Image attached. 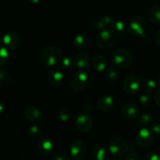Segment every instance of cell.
Segmentation results:
<instances>
[{
	"mask_svg": "<svg viewBox=\"0 0 160 160\" xmlns=\"http://www.w3.org/2000/svg\"><path fill=\"white\" fill-rule=\"evenodd\" d=\"M139 114H140V109L135 104H127L122 109V115L125 119H128V120H133V119H137L138 118Z\"/></svg>",
	"mask_w": 160,
	"mask_h": 160,
	"instance_id": "13",
	"label": "cell"
},
{
	"mask_svg": "<svg viewBox=\"0 0 160 160\" xmlns=\"http://www.w3.org/2000/svg\"><path fill=\"white\" fill-rule=\"evenodd\" d=\"M145 160H160V156L155 151H150L149 152L147 153Z\"/></svg>",
	"mask_w": 160,
	"mask_h": 160,
	"instance_id": "33",
	"label": "cell"
},
{
	"mask_svg": "<svg viewBox=\"0 0 160 160\" xmlns=\"http://www.w3.org/2000/svg\"><path fill=\"white\" fill-rule=\"evenodd\" d=\"M9 58V53L8 49L0 46V67L4 66L8 62Z\"/></svg>",
	"mask_w": 160,
	"mask_h": 160,
	"instance_id": "30",
	"label": "cell"
},
{
	"mask_svg": "<svg viewBox=\"0 0 160 160\" xmlns=\"http://www.w3.org/2000/svg\"><path fill=\"white\" fill-rule=\"evenodd\" d=\"M53 158H54V160H70L68 155L62 152H56Z\"/></svg>",
	"mask_w": 160,
	"mask_h": 160,
	"instance_id": "34",
	"label": "cell"
},
{
	"mask_svg": "<svg viewBox=\"0 0 160 160\" xmlns=\"http://www.w3.org/2000/svg\"><path fill=\"white\" fill-rule=\"evenodd\" d=\"M158 84H159V86H160V76H159V79H158Z\"/></svg>",
	"mask_w": 160,
	"mask_h": 160,
	"instance_id": "41",
	"label": "cell"
},
{
	"mask_svg": "<svg viewBox=\"0 0 160 160\" xmlns=\"http://www.w3.org/2000/svg\"><path fill=\"white\" fill-rule=\"evenodd\" d=\"M112 17L109 15H100L94 17L92 20L93 26L99 31L105 30L106 27L109 26L112 22Z\"/></svg>",
	"mask_w": 160,
	"mask_h": 160,
	"instance_id": "16",
	"label": "cell"
},
{
	"mask_svg": "<svg viewBox=\"0 0 160 160\" xmlns=\"http://www.w3.org/2000/svg\"><path fill=\"white\" fill-rule=\"evenodd\" d=\"M98 108L102 111H109L113 108L114 99L111 96L106 95L100 97L97 102Z\"/></svg>",
	"mask_w": 160,
	"mask_h": 160,
	"instance_id": "17",
	"label": "cell"
},
{
	"mask_svg": "<svg viewBox=\"0 0 160 160\" xmlns=\"http://www.w3.org/2000/svg\"><path fill=\"white\" fill-rule=\"evenodd\" d=\"M92 64L94 69L98 72H103L106 69L107 66V61L106 57L101 54H96L93 57L92 61Z\"/></svg>",
	"mask_w": 160,
	"mask_h": 160,
	"instance_id": "20",
	"label": "cell"
},
{
	"mask_svg": "<svg viewBox=\"0 0 160 160\" xmlns=\"http://www.w3.org/2000/svg\"><path fill=\"white\" fill-rule=\"evenodd\" d=\"M146 20L142 17H134L129 24V31L134 36L145 37V31L146 28Z\"/></svg>",
	"mask_w": 160,
	"mask_h": 160,
	"instance_id": "8",
	"label": "cell"
},
{
	"mask_svg": "<svg viewBox=\"0 0 160 160\" xmlns=\"http://www.w3.org/2000/svg\"><path fill=\"white\" fill-rule=\"evenodd\" d=\"M141 86L140 77L135 75H129L123 79V90L129 94H134L138 91Z\"/></svg>",
	"mask_w": 160,
	"mask_h": 160,
	"instance_id": "9",
	"label": "cell"
},
{
	"mask_svg": "<svg viewBox=\"0 0 160 160\" xmlns=\"http://www.w3.org/2000/svg\"><path fill=\"white\" fill-rule=\"evenodd\" d=\"M112 61L115 67L119 68H128L132 64L133 56L126 49H119L112 54Z\"/></svg>",
	"mask_w": 160,
	"mask_h": 160,
	"instance_id": "2",
	"label": "cell"
},
{
	"mask_svg": "<svg viewBox=\"0 0 160 160\" xmlns=\"http://www.w3.org/2000/svg\"><path fill=\"white\" fill-rule=\"evenodd\" d=\"M155 39H156V43L160 46V30L156 33V35H155Z\"/></svg>",
	"mask_w": 160,
	"mask_h": 160,
	"instance_id": "38",
	"label": "cell"
},
{
	"mask_svg": "<svg viewBox=\"0 0 160 160\" xmlns=\"http://www.w3.org/2000/svg\"><path fill=\"white\" fill-rule=\"evenodd\" d=\"M55 147L54 142L48 136H42L38 143V148L42 155H49L53 152Z\"/></svg>",
	"mask_w": 160,
	"mask_h": 160,
	"instance_id": "12",
	"label": "cell"
},
{
	"mask_svg": "<svg viewBox=\"0 0 160 160\" xmlns=\"http://www.w3.org/2000/svg\"><path fill=\"white\" fill-rule=\"evenodd\" d=\"M152 120L153 118L151 115L148 113H144L137 119V125L142 128H146L152 123Z\"/></svg>",
	"mask_w": 160,
	"mask_h": 160,
	"instance_id": "25",
	"label": "cell"
},
{
	"mask_svg": "<svg viewBox=\"0 0 160 160\" xmlns=\"http://www.w3.org/2000/svg\"><path fill=\"white\" fill-rule=\"evenodd\" d=\"M57 115L59 120H61L62 122H67V121H69L71 119V112L67 108H62L59 109L58 111Z\"/></svg>",
	"mask_w": 160,
	"mask_h": 160,
	"instance_id": "28",
	"label": "cell"
},
{
	"mask_svg": "<svg viewBox=\"0 0 160 160\" xmlns=\"http://www.w3.org/2000/svg\"><path fill=\"white\" fill-rule=\"evenodd\" d=\"M88 84V75L84 72L78 71L70 78V86L76 92L83 91Z\"/></svg>",
	"mask_w": 160,
	"mask_h": 160,
	"instance_id": "4",
	"label": "cell"
},
{
	"mask_svg": "<svg viewBox=\"0 0 160 160\" xmlns=\"http://www.w3.org/2000/svg\"><path fill=\"white\" fill-rule=\"evenodd\" d=\"M93 157L95 160H106L107 158V152L105 147L100 144L94 146L92 150Z\"/></svg>",
	"mask_w": 160,
	"mask_h": 160,
	"instance_id": "24",
	"label": "cell"
},
{
	"mask_svg": "<svg viewBox=\"0 0 160 160\" xmlns=\"http://www.w3.org/2000/svg\"><path fill=\"white\" fill-rule=\"evenodd\" d=\"M62 53L60 49L56 45H48L45 47L41 53V60L45 65L53 67L61 62Z\"/></svg>",
	"mask_w": 160,
	"mask_h": 160,
	"instance_id": "1",
	"label": "cell"
},
{
	"mask_svg": "<svg viewBox=\"0 0 160 160\" xmlns=\"http://www.w3.org/2000/svg\"><path fill=\"white\" fill-rule=\"evenodd\" d=\"M5 108H6V104H5L4 101L0 100V114L5 111Z\"/></svg>",
	"mask_w": 160,
	"mask_h": 160,
	"instance_id": "39",
	"label": "cell"
},
{
	"mask_svg": "<svg viewBox=\"0 0 160 160\" xmlns=\"http://www.w3.org/2000/svg\"><path fill=\"white\" fill-rule=\"evenodd\" d=\"M154 100L158 107L160 108V89H158L154 94Z\"/></svg>",
	"mask_w": 160,
	"mask_h": 160,
	"instance_id": "37",
	"label": "cell"
},
{
	"mask_svg": "<svg viewBox=\"0 0 160 160\" xmlns=\"http://www.w3.org/2000/svg\"><path fill=\"white\" fill-rule=\"evenodd\" d=\"M109 150L116 158H121L128 151V141L122 136H114L109 144Z\"/></svg>",
	"mask_w": 160,
	"mask_h": 160,
	"instance_id": "3",
	"label": "cell"
},
{
	"mask_svg": "<svg viewBox=\"0 0 160 160\" xmlns=\"http://www.w3.org/2000/svg\"><path fill=\"white\" fill-rule=\"evenodd\" d=\"M75 125L81 133H87L93 127V119L88 114L79 115L75 121Z\"/></svg>",
	"mask_w": 160,
	"mask_h": 160,
	"instance_id": "10",
	"label": "cell"
},
{
	"mask_svg": "<svg viewBox=\"0 0 160 160\" xmlns=\"http://www.w3.org/2000/svg\"><path fill=\"white\" fill-rule=\"evenodd\" d=\"M21 42V39L17 32L9 31L0 38V46L6 49L15 50L18 48Z\"/></svg>",
	"mask_w": 160,
	"mask_h": 160,
	"instance_id": "6",
	"label": "cell"
},
{
	"mask_svg": "<svg viewBox=\"0 0 160 160\" xmlns=\"http://www.w3.org/2000/svg\"><path fill=\"white\" fill-rule=\"evenodd\" d=\"M141 86L142 89L147 93L154 92L156 88V83L153 79L145 76H140Z\"/></svg>",
	"mask_w": 160,
	"mask_h": 160,
	"instance_id": "23",
	"label": "cell"
},
{
	"mask_svg": "<svg viewBox=\"0 0 160 160\" xmlns=\"http://www.w3.org/2000/svg\"><path fill=\"white\" fill-rule=\"evenodd\" d=\"M89 39L88 36L85 34H79L73 38V45L77 50L84 49L88 45Z\"/></svg>",
	"mask_w": 160,
	"mask_h": 160,
	"instance_id": "22",
	"label": "cell"
},
{
	"mask_svg": "<svg viewBox=\"0 0 160 160\" xmlns=\"http://www.w3.org/2000/svg\"><path fill=\"white\" fill-rule=\"evenodd\" d=\"M91 58L88 53L81 51L78 53L74 57V65L81 70L88 68L90 65Z\"/></svg>",
	"mask_w": 160,
	"mask_h": 160,
	"instance_id": "14",
	"label": "cell"
},
{
	"mask_svg": "<svg viewBox=\"0 0 160 160\" xmlns=\"http://www.w3.org/2000/svg\"><path fill=\"white\" fill-rule=\"evenodd\" d=\"M48 81L52 87H59L63 82V74L59 69H52L48 73Z\"/></svg>",
	"mask_w": 160,
	"mask_h": 160,
	"instance_id": "15",
	"label": "cell"
},
{
	"mask_svg": "<svg viewBox=\"0 0 160 160\" xmlns=\"http://www.w3.org/2000/svg\"><path fill=\"white\" fill-rule=\"evenodd\" d=\"M117 67L115 66H109L106 70V77L109 82H117L119 78V72Z\"/></svg>",
	"mask_w": 160,
	"mask_h": 160,
	"instance_id": "26",
	"label": "cell"
},
{
	"mask_svg": "<svg viewBox=\"0 0 160 160\" xmlns=\"http://www.w3.org/2000/svg\"><path fill=\"white\" fill-rule=\"evenodd\" d=\"M152 132L153 134L160 137V123H154L152 125Z\"/></svg>",
	"mask_w": 160,
	"mask_h": 160,
	"instance_id": "35",
	"label": "cell"
},
{
	"mask_svg": "<svg viewBox=\"0 0 160 160\" xmlns=\"http://www.w3.org/2000/svg\"><path fill=\"white\" fill-rule=\"evenodd\" d=\"M12 77L8 72L0 70V86H5L11 82Z\"/></svg>",
	"mask_w": 160,
	"mask_h": 160,
	"instance_id": "29",
	"label": "cell"
},
{
	"mask_svg": "<svg viewBox=\"0 0 160 160\" xmlns=\"http://www.w3.org/2000/svg\"><path fill=\"white\" fill-rule=\"evenodd\" d=\"M109 31L117 36H120L123 34H124L126 31V26L125 24L121 20H112V23L109 25Z\"/></svg>",
	"mask_w": 160,
	"mask_h": 160,
	"instance_id": "21",
	"label": "cell"
},
{
	"mask_svg": "<svg viewBox=\"0 0 160 160\" xmlns=\"http://www.w3.org/2000/svg\"><path fill=\"white\" fill-rule=\"evenodd\" d=\"M115 42L114 35L109 30H102L98 33L96 39L98 46L102 50H109L113 45Z\"/></svg>",
	"mask_w": 160,
	"mask_h": 160,
	"instance_id": "7",
	"label": "cell"
},
{
	"mask_svg": "<svg viewBox=\"0 0 160 160\" xmlns=\"http://www.w3.org/2000/svg\"><path fill=\"white\" fill-rule=\"evenodd\" d=\"M136 142L142 148H149L154 142V134L147 128H142L136 135Z\"/></svg>",
	"mask_w": 160,
	"mask_h": 160,
	"instance_id": "5",
	"label": "cell"
},
{
	"mask_svg": "<svg viewBox=\"0 0 160 160\" xmlns=\"http://www.w3.org/2000/svg\"><path fill=\"white\" fill-rule=\"evenodd\" d=\"M29 1V3H31V4H38V3H39V2H40V0H28Z\"/></svg>",
	"mask_w": 160,
	"mask_h": 160,
	"instance_id": "40",
	"label": "cell"
},
{
	"mask_svg": "<svg viewBox=\"0 0 160 160\" xmlns=\"http://www.w3.org/2000/svg\"><path fill=\"white\" fill-rule=\"evenodd\" d=\"M152 104V98L147 94H142L139 97V104L142 107H148Z\"/></svg>",
	"mask_w": 160,
	"mask_h": 160,
	"instance_id": "32",
	"label": "cell"
},
{
	"mask_svg": "<svg viewBox=\"0 0 160 160\" xmlns=\"http://www.w3.org/2000/svg\"><path fill=\"white\" fill-rule=\"evenodd\" d=\"M125 160H141V158L135 152H130L126 156Z\"/></svg>",
	"mask_w": 160,
	"mask_h": 160,
	"instance_id": "36",
	"label": "cell"
},
{
	"mask_svg": "<svg viewBox=\"0 0 160 160\" xmlns=\"http://www.w3.org/2000/svg\"><path fill=\"white\" fill-rule=\"evenodd\" d=\"M61 65L63 68L70 69L74 65V57H72L71 56H67L63 57L61 61Z\"/></svg>",
	"mask_w": 160,
	"mask_h": 160,
	"instance_id": "31",
	"label": "cell"
},
{
	"mask_svg": "<svg viewBox=\"0 0 160 160\" xmlns=\"http://www.w3.org/2000/svg\"><path fill=\"white\" fill-rule=\"evenodd\" d=\"M28 133L30 137L36 139V138L42 137L43 136V130L38 125H32L28 129Z\"/></svg>",
	"mask_w": 160,
	"mask_h": 160,
	"instance_id": "27",
	"label": "cell"
},
{
	"mask_svg": "<svg viewBox=\"0 0 160 160\" xmlns=\"http://www.w3.org/2000/svg\"><path fill=\"white\" fill-rule=\"evenodd\" d=\"M42 111L39 108L34 106H30L25 110L24 116L26 119L31 122H36L42 118Z\"/></svg>",
	"mask_w": 160,
	"mask_h": 160,
	"instance_id": "18",
	"label": "cell"
},
{
	"mask_svg": "<svg viewBox=\"0 0 160 160\" xmlns=\"http://www.w3.org/2000/svg\"><path fill=\"white\" fill-rule=\"evenodd\" d=\"M86 152V144L81 140H76L70 144V155L73 160H81Z\"/></svg>",
	"mask_w": 160,
	"mask_h": 160,
	"instance_id": "11",
	"label": "cell"
},
{
	"mask_svg": "<svg viewBox=\"0 0 160 160\" xmlns=\"http://www.w3.org/2000/svg\"><path fill=\"white\" fill-rule=\"evenodd\" d=\"M147 18L153 24L160 23V6L156 5L150 7L147 12Z\"/></svg>",
	"mask_w": 160,
	"mask_h": 160,
	"instance_id": "19",
	"label": "cell"
}]
</instances>
